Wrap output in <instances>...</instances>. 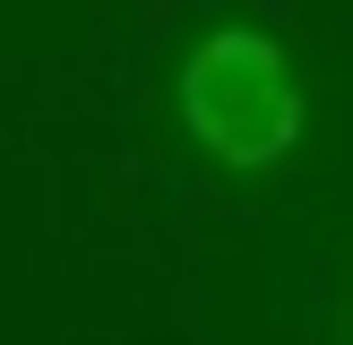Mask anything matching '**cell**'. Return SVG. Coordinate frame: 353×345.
I'll list each match as a JSON object with an SVG mask.
<instances>
[{"instance_id":"cell-1","label":"cell","mask_w":353,"mask_h":345,"mask_svg":"<svg viewBox=\"0 0 353 345\" xmlns=\"http://www.w3.org/2000/svg\"><path fill=\"white\" fill-rule=\"evenodd\" d=\"M172 112H181V138L224 172H276L293 164L310 130V95L302 69L276 34L259 26H207L199 43L181 52V78H172Z\"/></svg>"}]
</instances>
